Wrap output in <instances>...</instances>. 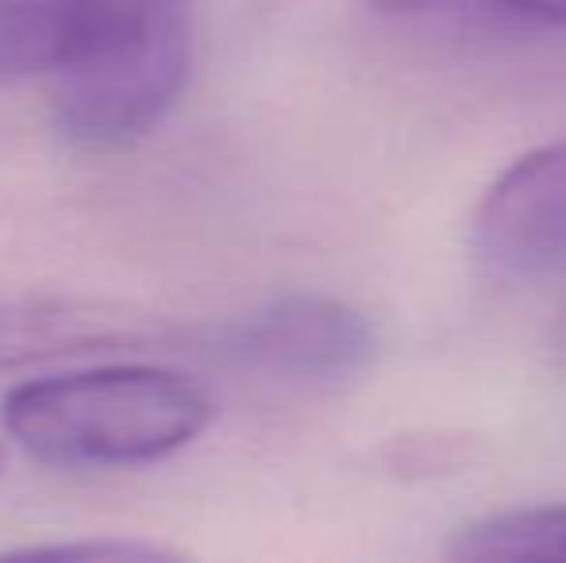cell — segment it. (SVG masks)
Here are the masks:
<instances>
[{"label": "cell", "mask_w": 566, "mask_h": 563, "mask_svg": "<svg viewBox=\"0 0 566 563\" xmlns=\"http://www.w3.org/2000/svg\"><path fill=\"white\" fill-rule=\"evenodd\" d=\"M0 421L39 463L139 467L193 444L217 421V398L181 371L127 363L15 386Z\"/></svg>", "instance_id": "6da1fadb"}, {"label": "cell", "mask_w": 566, "mask_h": 563, "mask_svg": "<svg viewBox=\"0 0 566 563\" xmlns=\"http://www.w3.org/2000/svg\"><path fill=\"white\" fill-rule=\"evenodd\" d=\"M193 62L189 0H90L54 70V124L82 147H124L178 105Z\"/></svg>", "instance_id": "7a4b0ae2"}, {"label": "cell", "mask_w": 566, "mask_h": 563, "mask_svg": "<svg viewBox=\"0 0 566 563\" xmlns=\"http://www.w3.org/2000/svg\"><path fill=\"white\" fill-rule=\"evenodd\" d=\"M186 352L282 383H350L381 352L378 324L324 293H290L243 316L189 324Z\"/></svg>", "instance_id": "3957f363"}, {"label": "cell", "mask_w": 566, "mask_h": 563, "mask_svg": "<svg viewBox=\"0 0 566 563\" xmlns=\"http://www.w3.org/2000/svg\"><path fill=\"white\" fill-rule=\"evenodd\" d=\"M189 324L105 298L0 301V375L85 355L186 352Z\"/></svg>", "instance_id": "277c9868"}, {"label": "cell", "mask_w": 566, "mask_h": 563, "mask_svg": "<svg viewBox=\"0 0 566 563\" xmlns=\"http://www.w3.org/2000/svg\"><path fill=\"white\" fill-rule=\"evenodd\" d=\"M474 256L505 279L566 271V139L509 163L470 225Z\"/></svg>", "instance_id": "5b68a950"}, {"label": "cell", "mask_w": 566, "mask_h": 563, "mask_svg": "<svg viewBox=\"0 0 566 563\" xmlns=\"http://www.w3.org/2000/svg\"><path fill=\"white\" fill-rule=\"evenodd\" d=\"M90 0H0V77L54 74Z\"/></svg>", "instance_id": "8992f818"}, {"label": "cell", "mask_w": 566, "mask_h": 563, "mask_svg": "<svg viewBox=\"0 0 566 563\" xmlns=\"http://www.w3.org/2000/svg\"><path fill=\"white\" fill-rule=\"evenodd\" d=\"M451 560H566V505L505 510L462 525L448 541Z\"/></svg>", "instance_id": "52a82bcc"}, {"label": "cell", "mask_w": 566, "mask_h": 563, "mask_svg": "<svg viewBox=\"0 0 566 563\" xmlns=\"http://www.w3.org/2000/svg\"><path fill=\"white\" fill-rule=\"evenodd\" d=\"M470 459H474V440L467 432H443V428L394 436L381 448V463L397 479H443L462 471Z\"/></svg>", "instance_id": "ba28073f"}, {"label": "cell", "mask_w": 566, "mask_h": 563, "mask_svg": "<svg viewBox=\"0 0 566 563\" xmlns=\"http://www.w3.org/2000/svg\"><path fill=\"white\" fill-rule=\"evenodd\" d=\"M28 556H59V560H174L170 549L143 541H90V544H54V549H31Z\"/></svg>", "instance_id": "9c48e42d"}, {"label": "cell", "mask_w": 566, "mask_h": 563, "mask_svg": "<svg viewBox=\"0 0 566 563\" xmlns=\"http://www.w3.org/2000/svg\"><path fill=\"white\" fill-rule=\"evenodd\" d=\"M485 4L505 8L509 15L521 20L552 23V28H566V0H485Z\"/></svg>", "instance_id": "30bf717a"}, {"label": "cell", "mask_w": 566, "mask_h": 563, "mask_svg": "<svg viewBox=\"0 0 566 563\" xmlns=\"http://www.w3.org/2000/svg\"><path fill=\"white\" fill-rule=\"evenodd\" d=\"M366 4L381 15H394V20H417V15L451 12V8H462L470 0H366Z\"/></svg>", "instance_id": "8fae6325"}, {"label": "cell", "mask_w": 566, "mask_h": 563, "mask_svg": "<svg viewBox=\"0 0 566 563\" xmlns=\"http://www.w3.org/2000/svg\"><path fill=\"white\" fill-rule=\"evenodd\" d=\"M555 347H559V355H563V363H566V313H563V321H559V332H555Z\"/></svg>", "instance_id": "7c38bea8"}, {"label": "cell", "mask_w": 566, "mask_h": 563, "mask_svg": "<svg viewBox=\"0 0 566 563\" xmlns=\"http://www.w3.org/2000/svg\"><path fill=\"white\" fill-rule=\"evenodd\" d=\"M0 459H4V456H0Z\"/></svg>", "instance_id": "4fadbf2b"}]
</instances>
